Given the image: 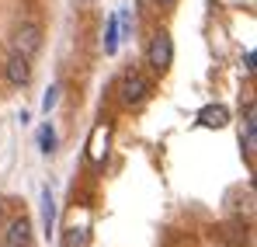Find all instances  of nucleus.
I'll list each match as a JSON object with an SVG mask.
<instances>
[{"label": "nucleus", "instance_id": "nucleus-5", "mask_svg": "<svg viewBox=\"0 0 257 247\" xmlns=\"http://www.w3.org/2000/svg\"><path fill=\"white\" fill-rule=\"evenodd\" d=\"M146 94H150V80L139 77V73H125V80H122V105H139Z\"/></svg>", "mask_w": 257, "mask_h": 247}, {"label": "nucleus", "instance_id": "nucleus-2", "mask_svg": "<svg viewBox=\"0 0 257 247\" xmlns=\"http://www.w3.org/2000/svg\"><path fill=\"white\" fill-rule=\"evenodd\" d=\"M14 45H18V52L21 56H35L39 49H42V28L35 25V21H25L21 28H18V35H14Z\"/></svg>", "mask_w": 257, "mask_h": 247}, {"label": "nucleus", "instance_id": "nucleus-12", "mask_svg": "<svg viewBox=\"0 0 257 247\" xmlns=\"http://www.w3.org/2000/svg\"><path fill=\"white\" fill-rule=\"evenodd\" d=\"M39 139H42V153L49 157V153H52V146H56V132H52V125H45Z\"/></svg>", "mask_w": 257, "mask_h": 247}, {"label": "nucleus", "instance_id": "nucleus-9", "mask_svg": "<svg viewBox=\"0 0 257 247\" xmlns=\"http://www.w3.org/2000/svg\"><path fill=\"white\" fill-rule=\"evenodd\" d=\"M115 49H118V21L111 18V21H108V32H104V52L115 56Z\"/></svg>", "mask_w": 257, "mask_h": 247}, {"label": "nucleus", "instance_id": "nucleus-3", "mask_svg": "<svg viewBox=\"0 0 257 247\" xmlns=\"http://www.w3.org/2000/svg\"><path fill=\"white\" fill-rule=\"evenodd\" d=\"M4 247H32V219L28 216H18V219L7 223Z\"/></svg>", "mask_w": 257, "mask_h": 247}, {"label": "nucleus", "instance_id": "nucleus-4", "mask_svg": "<svg viewBox=\"0 0 257 247\" xmlns=\"http://www.w3.org/2000/svg\"><path fill=\"white\" fill-rule=\"evenodd\" d=\"M7 80L14 84V87H28L32 84V59L21 56V52H14L7 59Z\"/></svg>", "mask_w": 257, "mask_h": 247}, {"label": "nucleus", "instance_id": "nucleus-8", "mask_svg": "<svg viewBox=\"0 0 257 247\" xmlns=\"http://www.w3.org/2000/svg\"><path fill=\"white\" fill-rule=\"evenodd\" d=\"M42 223H45V233H52V226H56V202H52L49 188L42 192Z\"/></svg>", "mask_w": 257, "mask_h": 247}, {"label": "nucleus", "instance_id": "nucleus-1", "mask_svg": "<svg viewBox=\"0 0 257 247\" xmlns=\"http://www.w3.org/2000/svg\"><path fill=\"white\" fill-rule=\"evenodd\" d=\"M146 59H150V66H153L157 73L171 70V63H174V42H171V35H167V32H157V35L150 39Z\"/></svg>", "mask_w": 257, "mask_h": 247}, {"label": "nucleus", "instance_id": "nucleus-15", "mask_svg": "<svg viewBox=\"0 0 257 247\" xmlns=\"http://www.w3.org/2000/svg\"><path fill=\"white\" fill-rule=\"evenodd\" d=\"M157 4H174V0H157Z\"/></svg>", "mask_w": 257, "mask_h": 247}, {"label": "nucleus", "instance_id": "nucleus-6", "mask_svg": "<svg viewBox=\"0 0 257 247\" xmlns=\"http://www.w3.org/2000/svg\"><path fill=\"white\" fill-rule=\"evenodd\" d=\"M108 139H111V129H108V125H97V129L90 132V143H87L90 164H104V157H108Z\"/></svg>", "mask_w": 257, "mask_h": 247}, {"label": "nucleus", "instance_id": "nucleus-10", "mask_svg": "<svg viewBox=\"0 0 257 247\" xmlns=\"http://www.w3.org/2000/svg\"><path fill=\"white\" fill-rule=\"evenodd\" d=\"M63 247H87V230H66V240H63Z\"/></svg>", "mask_w": 257, "mask_h": 247}, {"label": "nucleus", "instance_id": "nucleus-13", "mask_svg": "<svg viewBox=\"0 0 257 247\" xmlns=\"http://www.w3.org/2000/svg\"><path fill=\"white\" fill-rule=\"evenodd\" d=\"M56 101H59V87H49V94L42 98V108H45V112H52V108H56Z\"/></svg>", "mask_w": 257, "mask_h": 247}, {"label": "nucleus", "instance_id": "nucleus-7", "mask_svg": "<svg viewBox=\"0 0 257 247\" xmlns=\"http://www.w3.org/2000/svg\"><path fill=\"white\" fill-rule=\"evenodd\" d=\"M226 122H229L226 105H205V108L198 112V125H205V129H222Z\"/></svg>", "mask_w": 257, "mask_h": 247}, {"label": "nucleus", "instance_id": "nucleus-14", "mask_svg": "<svg viewBox=\"0 0 257 247\" xmlns=\"http://www.w3.org/2000/svg\"><path fill=\"white\" fill-rule=\"evenodd\" d=\"M254 63H257V56H254V49H250V52L243 56V66H247V73H254V70H257Z\"/></svg>", "mask_w": 257, "mask_h": 247}, {"label": "nucleus", "instance_id": "nucleus-11", "mask_svg": "<svg viewBox=\"0 0 257 247\" xmlns=\"http://www.w3.org/2000/svg\"><path fill=\"white\" fill-rule=\"evenodd\" d=\"M243 153H247V164H254V157H257V129H247V139H243Z\"/></svg>", "mask_w": 257, "mask_h": 247}]
</instances>
